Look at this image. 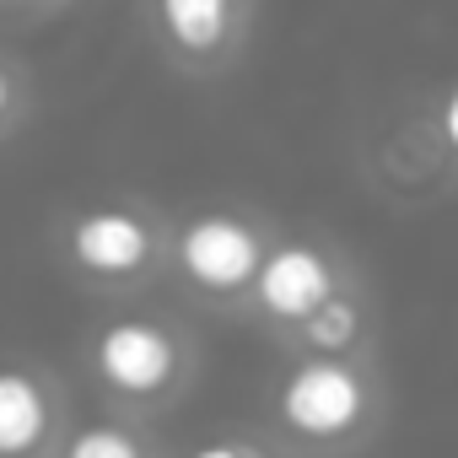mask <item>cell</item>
<instances>
[{
	"label": "cell",
	"mask_w": 458,
	"mask_h": 458,
	"mask_svg": "<svg viewBox=\"0 0 458 458\" xmlns=\"http://www.w3.org/2000/svg\"><path fill=\"white\" fill-rule=\"evenodd\" d=\"M394 410L377 351L356 356H286L265 394V431L292 458H356Z\"/></svg>",
	"instance_id": "6da1fadb"
},
{
	"label": "cell",
	"mask_w": 458,
	"mask_h": 458,
	"mask_svg": "<svg viewBox=\"0 0 458 458\" xmlns=\"http://www.w3.org/2000/svg\"><path fill=\"white\" fill-rule=\"evenodd\" d=\"M205 351L194 329L146 302H119L87 329V377L108 415L124 420H157L189 399L199 383Z\"/></svg>",
	"instance_id": "7a4b0ae2"
},
{
	"label": "cell",
	"mask_w": 458,
	"mask_h": 458,
	"mask_svg": "<svg viewBox=\"0 0 458 458\" xmlns=\"http://www.w3.org/2000/svg\"><path fill=\"white\" fill-rule=\"evenodd\" d=\"M55 265L103 302H130L167 281L173 265V210L146 194H98L65 205L49 226Z\"/></svg>",
	"instance_id": "3957f363"
},
{
	"label": "cell",
	"mask_w": 458,
	"mask_h": 458,
	"mask_svg": "<svg viewBox=\"0 0 458 458\" xmlns=\"http://www.w3.org/2000/svg\"><path fill=\"white\" fill-rule=\"evenodd\" d=\"M276 238H281V226L259 205H238V199L194 205V210L173 216L167 281L199 313L249 318V297H254V281H259Z\"/></svg>",
	"instance_id": "277c9868"
},
{
	"label": "cell",
	"mask_w": 458,
	"mask_h": 458,
	"mask_svg": "<svg viewBox=\"0 0 458 458\" xmlns=\"http://www.w3.org/2000/svg\"><path fill=\"white\" fill-rule=\"evenodd\" d=\"M259 12L265 0H135L151 55L183 81L233 76L254 49Z\"/></svg>",
	"instance_id": "5b68a950"
},
{
	"label": "cell",
	"mask_w": 458,
	"mask_h": 458,
	"mask_svg": "<svg viewBox=\"0 0 458 458\" xmlns=\"http://www.w3.org/2000/svg\"><path fill=\"white\" fill-rule=\"evenodd\" d=\"M361 281V265L324 233H281L254 297H249V324H259L276 345H286L318 308H329L345 286Z\"/></svg>",
	"instance_id": "8992f818"
},
{
	"label": "cell",
	"mask_w": 458,
	"mask_h": 458,
	"mask_svg": "<svg viewBox=\"0 0 458 458\" xmlns=\"http://www.w3.org/2000/svg\"><path fill=\"white\" fill-rule=\"evenodd\" d=\"M71 437V394L33 356L0 361V458H60Z\"/></svg>",
	"instance_id": "52a82bcc"
},
{
	"label": "cell",
	"mask_w": 458,
	"mask_h": 458,
	"mask_svg": "<svg viewBox=\"0 0 458 458\" xmlns=\"http://www.w3.org/2000/svg\"><path fill=\"white\" fill-rule=\"evenodd\" d=\"M356 351H377V302H372L367 276L345 286L329 308H318L281 345V356H356Z\"/></svg>",
	"instance_id": "ba28073f"
},
{
	"label": "cell",
	"mask_w": 458,
	"mask_h": 458,
	"mask_svg": "<svg viewBox=\"0 0 458 458\" xmlns=\"http://www.w3.org/2000/svg\"><path fill=\"white\" fill-rule=\"evenodd\" d=\"M140 426H146V420L103 415V420H92V426L71 431V437H65V447H60V458H162V453H157V442H151Z\"/></svg>",
	"instance_id": "9c48e42d"
},
{
	"label": "cell",
	"mask_w": 458,
	"mask_h": 458,
	"mask_svg": "<svg viewBox=\"0 0 458 458\" xmlns=\"http://www.w3.org/2000/svg\"><path fill=\"white\" fill-rule=\"evenodd\" d=\"M38 114V76L28 60L0 49V146H12Z\"/></svg>",
	"instance_id": "30bf717a"
},
{
	"label": "cell",
	"mask_w": 458,
	"mask_h": 458,
	"mask_svg": "<svg viewBox=\"0 0 458 458\" xmlns=\"http://www.w3.org/2000/svg\"><path fill=\"white\" fill-rule=\"evenodd\" d=\"M420 119H426V130H431V140H437V157H442L447 183H458V76L442 81V87L426 98Z\"/></svg>",
	"instance_id": "8fae6325"
},
{
	"label": "cell",
	"mask_w": 458,
	"mask_h": 458,
	"mask_svg": "<svg viewBox=\"0 0 458 458\" xmlns=\"http://www.w3.org/2000/svg\"><path fill=\"white\" fill-rule=\"evenodd\" d=\"M183 458H292L270 431H210Z\"/></svg>",
	"instance_id": "7c38bea8"
},
{
	"label": "cell",
	"mask_w": 458,
	"mask_h": 458,
	"mask_svg": "<svg viewBox=\"0 0 458 458\" xmlns=\"http://www.w3.org/2000/svg\"><path fill=\"white\" fill-rule=\"evenodd\" d=\"M76 0H17V12H65Z\"/></svg>",
	"instance_id": "4fadbf2b"
},
{
	"label": "cell",
	"mask_w": 458,
	"mask_h": 458,
	"mask_svg": "<svg viewBox=\"0 0 458 458\" xmlns=\"http://www.w3.org/2000/svg\"><path fill=\"white\" fill-rule=\"evenodd\" d=\"M0 12H17V0H0Z\"/></svg>",
	"instance_id": "5bb4252c"
}]
</instances>
